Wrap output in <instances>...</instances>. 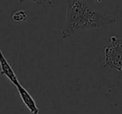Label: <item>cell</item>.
<instances>
[{
	"label": "cell",
	"mask_w": 122,
	"mask_h": 114,
	"mask_svg": "<svg viewBox=\"0 0 122 114\" xmlns=\"http://www.w3.org/2000/svg\"><path fill=\"white\" fill-rule=\"evenodd\" d=\"M27 15H28L27 11L19 10V11H17L16 13H14V15L12 16V19H13V20L16 23H23L26 20Z\"/></svg>",
	"instance_id": "cell-5"
},
{
	"label": "cell",
	"mask_w": 122,
	"mask_h": 114,
	"mask_svg": "<svg viewBox=\"0 0 122 114\" xmlns=\"http://www.w3.org/2000/svg\"><path fill=\"white\" fill-rule=\"evenodd\" d=\"M105 67L122 72V39L111 36L105 49Z\"/></svg>",
	"instance_id": "cell-2"
},
{
	"label": "cell",
	"mask_w": 122,
	"mask_h": 114,
	"mask_svg": "<svg viewBox=\"0 0 122 114\" xmlns=\"http://www.w3.org/2000/svg\"><path fill=\"white\" fill-rule=\"evenodd\" d=\"M27 1H32V2L37 3V4H42L44 3H45L47 0H19V3H24V2H27Z\"/></svg>",
	"instance_id": "cell-6"
},
{
	"label": "cell",
	"mask_w": 122,
	"mask_h": 114,
	"mask_svg": "<svg viewBox=\"0 0 122 114\" xmlns=\"http://www.w3.org/2000/svg\"><path fill=\"white\" fill-rule=\"evenodd\" d=\"M66 23L62 29L64 39L71 37L75 33L116 23L115 16L103 14L93 9L85 0H66Z\"/></svg>",
	"instance_id": "cell-1"
},
{
	"label": "cell",
	"mask_w": 122,
	"mask_h": 114,
	"mask_svg": "<svg viewBox=\"0 0 122 114\" xmlns=\"http://www.w3.org/2000/svg\"><path fill=\"white\" fill-rule=\"evenodd\" d=\"M15 87L17 88L18 92H19V96H20L21 99H22L23 102H24V104L26 106V107L29 109V112L32 114H39V108H38L37 105H36L35 101L31 97V95L29 93V92H28L20 83L16 86Z\"/></svg>",
	"instance_id": "cell-4"
},
{
	"label": "cell",
	"mask_w": 122,
	"mask_h": 114,
	"mask_svg": "<svg viewBox=\"0 0 122 114\" xmlns=\"http://www.w3.org/2000/svg\"><path fill=\"white\" fill-rule=\"evenodd\" d=\"M0 74L7 77L11 83H13V85L15 87L20 83L14 69L4 57L1 49H0Z\"/></svg>",
	"instance_id": "cell-3"
}]
</instances>
